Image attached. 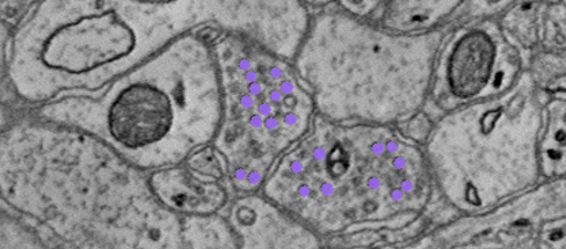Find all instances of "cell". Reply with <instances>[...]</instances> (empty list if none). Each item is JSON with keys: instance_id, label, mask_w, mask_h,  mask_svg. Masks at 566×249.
<instances>
[{"instance_id": "6da1fadb", "label": "cell", "mask_w": 566, "mask_h": 249, "mask_svg": "<svg viewBox=\"0 0 566 249\" xmlns=\"http://www.w3.org/2000/svg\"><path fill=\"white\" fill-rule=\"evenodd\" d=\"M266 193L321 232L374 241L416 224L431 179L422 152L394 129L317 121Z\"/></svg>"}, {"instance_id": "7a4b0ae2", "label": "cell", "mask_w": 566, "mask_h": 249, "mask_svg": "<svg viewBox=\"0 0 566 249\" xmlns=\"http://www.w3.org/2000/svg\"><path fill=\"white\" fill-rule=\"evenodd\" d=\"M437 49L433 35H395L343 13L315 21L300 71L332 121L408 120L424 100Z\"/></svg>"}, {"instance_id": "3957f363", "label": "cell", "mask_w": 566, "mask_h": 249, "mask_svg": "<svg viewBox=\"0 0 566 249\" xmlns=\"http://www.w3.org/2000/svg\"><path fill=\"white\" fill-rule=\"evenodd\" d=\"M228 115L219 146L242 189L260 185L275 156L306 134L314 102L287 64L235 37L217 48Z\"/></svg>"}, {"instance_id": "277c9868", "label": "cell", "mask_w": 566, "mask_h": 249, "mask_svg": "<svg viewBox=\"0 0 566 249\" xmlns=\"http://www.w3.org/2000/svg\"><path fill=\"white\" fill-rule=\"evenodd\" d=\"M214 70L200 41L184 40L122 95L116 134L150 165L176 163L213 135L219 120Z\"/></svg>"}, {"instance_id": "5b68a950", "label": "cell", "mask_w": 566, "mask_h": 249, "mask_svg": "<svg viewBox=\"0 0 566 249\" xmlns=\"http://www.w3.org/2000/svg\"><path fill=\"white\" fill-rule=\"evenodd\" d=\"M231 221L243 237L245 247L315 248L316 237L303 226L290 221L261 200L235 205Z\"/></svg>"}, {"instance_id": "8992f818", "label": "cell", "mask_w": 566, "mask_h": 249, "mask_svg": "<svg viewBox=\"0 0 566 249\" xmlns=\"http://www.w3.org/2000/svg\"><path fill=\"white\" fill-rule=\"evenodd\" d=\"M493 43L488 34L467 37L454 50L449 62V84L455 95L470 97L488 84L493 69Z\"/></svg>"}, {"instance_id": "52a82bcc", "label": "cell", "mask_w": 566, "mask_h": 249, "mask_svg": "<svg viewBox=\"0 0 566 249\" xmlns=\"http://www.w3.org/2000/svg\"><path fill=\"white\" fill-rule=\"evenodd\" d=\"M155 185L159 197L179 210L208 214L220 208L224 200L223 190L219 185L202 181L184 170L159 174Z\"/></svg>"}, {"instance_id": "ba28073f", "label": "cell", "mask_w": 566, "mask_h": 249, "mask_svg": "<svg viewBox=\"0 0 566 249\" xmlns=\"http://www.w3.org/2000/svg\"><path fill=\"white\" fill-rule=\"evenodd\" d=\"M442 3H391L384 11V25L391 31L411 32L418 31L437 23V20L444 14Z\"/></svg>"}, {"instance_id": "9c48e42d", "label": "cell", "mask_w": 566, "mask_h": 249, "mask_svg": "<svg viewBox=\"0 0 566 249\" xmlns=\"http://www.w3.org/2000/svg\"><path fill=\"white\" fill-rule=\"evenodd\" d=\"M188 238L193 247H231V237L220 222L200 221L195 219L188 225Z\"/></svg>"}, {"instance_id": "30bf717a", "label": "cell", "mask_w": 566, "mask_h": 249, "mask_svg": "<svg viewBox=\"0 0 566 249\" xmlns=\"http://www.w3.org/2000/svg\"><path fill=\"white\" fill-rule=\"evenodd\" d=\"M191 167L195 172L209 175V177L219 178L221 177V164L217 159L212 151H205L196 156L191 163Z\"/></svg>"}, {"instance_id": "8fae6325", "label": "cell", "mask_w": 566, "mask_h": 249, "mask_svg": "<svg viewBox=\"0 0 566 249\" xmlns=\"http://www.w3.org/2000/svg\"><path fill=\"white\" fill-rule=\"evenodd\" d=\"M428 122L424 116H420L416 121L411 122L409 127V135L411 138H423L428 134Z\"/></svg>"}]
</instances>
